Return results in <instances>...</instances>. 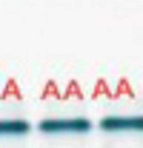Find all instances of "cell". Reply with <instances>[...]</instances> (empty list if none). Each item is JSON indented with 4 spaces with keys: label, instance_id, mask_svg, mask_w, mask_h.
Segmentation results:
<instances>
[{
    "label": "cell",
    "instance_id": "cell-2",
    "mask_svg": "<svg viewBox=\"0 0 143 148\" xmlns=\"http://www.w3.org/2000/svg\"><path fill=\"white\" fill-rule=\"evenodd\" d=\"M100 131L106 134H143V114L123 117V114H112L100 120Z\"/></svg>",
    "mask_w": 143,
    "mask_h": 148
},
{
    "label": "cell",
    "instance_id": "cell-3",
    "mask_svg": "<svg viewBox=\"0 0 143 148\" xmlns=\"http://www.w3.org/2000/svg\"><path fill=\"white\" fill-rule=\"evenodd\" d=\"M29 134L26 120H0V137H23Z\"/></svg>",
    "mask_w": 143,
    "mask_h": 148
},
{
    "label": "cell",
    "instance_id": "cell-1",
    "mask_svg": "<svg viewBox=\"0 0 143 148\" xmlns=\"http://www.w3.org/2000/svg\"><path fill=\"white\" fill-rule=\"evenodd\" d=\"M37 128L43 134H89L92 120H86V117H49Z\"/></svg>",
    "mask_w": 143,
    "mask_h": 148
}]
</instances>
